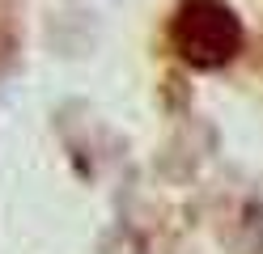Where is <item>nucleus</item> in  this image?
<instances>
[{"instance_id": "f257e3e1", "label": "nucleus", "mask_w": 263, "mask_h": 254, "mask_svg": "<svg viewBox=\"0 0 263 254\" xmlns=\"http://www.w3.org/2000/svg\"><path fill=\"white\" fill-rule=\"evenodd\" d=\"M174 51L195 68H221L242 51V26L217 0H191L174 17Z\"/></svg>"}]
</instances>
